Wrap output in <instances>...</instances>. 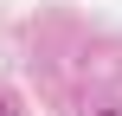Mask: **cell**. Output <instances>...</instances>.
<instances>
[{"mask_svg":"<svg viewBox=\"0 0 122 116\" xmlns=\"http://www.w3.org/2000/svg\"><path fill=\"white\" fill-rule=\"evenodd\" d=\"M0 116H6V103H0Z\"/></svg>","mask_w":122,"mask_h":116,"instance_id":"obj_1","label":"cell"}]
</instances>
